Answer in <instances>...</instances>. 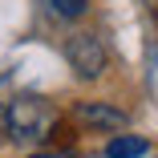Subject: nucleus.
Returning <instances> with one entry per match:
<instances>
[{"label":"nucleus","mask_w":158,"mask_h":158,"mask_svg":"<svg viewBox=\"0 0 158 158\" xmlns=\"http://www.w3.org/2000/svg\"><path fill=\"white\" fill-rule=\"evenodd\" d=\"M28 158H77L73 150H45V154H28Z\"/></svg>","instance_id":"obj_6"},{"label":"nucleus","mask_w":158,"mask_h":158,"mask_svg":"<svg viewBox=\"0 0 158 158\" xmlns=\"http://www.w3.org/2000/svg\"><path fill=\"white\" fill-rule=\"evenodd\" d=\"M65 61H69V69H73L77 77L93 81V77L106 73L110 53H106V41H102L98 33H73V37L65 41Z\"/></svg>","instance_id":"obj_2"},{"label":"nucleus","mask_w":158,"mask_h":158,"mask_svg":"<svg viewBox=\"0 0 158 158\" xmlns=\"http://www.w3.org/2000/svg\"><path fill=\"white\" fill-rule=\"evenodd\" d=\"M146 150H150V142H146V138L122 134V138H114V142L106 146V158H142Z\"/></svg>","instance_id":"obj_4"},{"label":"nucleus","mask_w":158,"mask_h":158,"mask_svg":"<svg viewBox=\"0 0 158 158\" xmlns=\"http://www.w3.org/2000/svg\"><path fill=\"white\" fill-rule=\"evenodd\" d=\"M0 134H4V106H0Z\"/></svg>","instance_id":"obj_7"},{"label":"nucleus","mask_w":158,"mask_h":158,"mask_svg":"<svg viewBox=\"0 0 158 158\" xmlns=\"http://www.w3.org/2000/svg\"><path fill=\"white\" fill-rule=\"evenodd\" d=\"M57 126V110L41 93H20L4 106V134L16 142H45Z\"/></svg>","instance_id":"obj_1"},{"label":"nucleus","mask_w":158,"mask_h":158,"mask_svg":"<svg viewBox=\"0 0 158 158\" xmlns=\"http://www.w3.org/2000/svg\"><path fill=\"white\" fill-rule=\"evenodd\" d=\"M49 8H53L61 20H77V16H85L89 0H49Z\"/></svg>","instance_id":"obj_5"},{"label":"nucleus","mask_w":158,"mask_h":158,"mask_svg":"<svg viewBox=\"0 0 158 158\" xmlns=\"http://www.w3.org/2000/svg\"><path fill=\"white\" fill-rule=\"evenodd\" d=\"M73 118L81 122V126H89V130H122L126 122V110H118V106H106V102H77L73 106Z\"/></svg>","instance_id":"obj_3"}]
</instances>
